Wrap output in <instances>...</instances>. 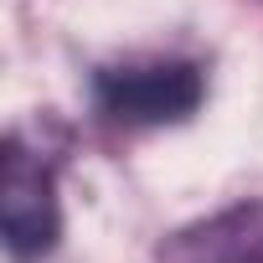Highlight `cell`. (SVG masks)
I'll list each match as a JSON object with an SVG mask.
<instances>
[{
    "instance_id": "cell-1",
    "label": "cell",
    "mask_w": 263,
    "mask_h": 263,
    "mask_svg": "<svg viewBox=\"0 0 263 263\" xmlns=\"http://www.w3.org/2000/svg\"><path fill=\"white\" fill-rule=\"evenodd\" d=\"M201 103V72L191 62H150L98 72V108L119 124H181Z\"/></svg>"
},
{
    "instance_id": "cell-2",
    "label": "cell",
    "mask_w": 263,
    "mask_h": 263,
    "mask_svg": "<svg viewBox=\"0 0 263 263\" xmlns=\"http://www.w3.org/2000/svg\"><path fill=\"white\" fill-rule=\"evenodd\" d=\"M0 227H6V248L16 263H31L52 253L57 242V196L52 176L36 155L21 150V140H6V165H0Z\"/></svg>"
},
{
    "instance_id": "cell-3",
    "label": "cell",
    "mask_w": 263,
    "mask_h": 263,
    "mask_svg": "<svg viewBox=\"0 0 263 263\" xmlns=\"http://www.w3.org/2000/svg\"><path fill=\"white\" fill-rule=\"evenodd\" d=\"M176 263H263V206H242L191 232Z\"/></svg>"
}]
</instances>
